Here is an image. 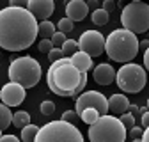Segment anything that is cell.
Listing matches in <instances>:
<instances>
[{"instance_id":"35","label":"cell","mask_w":149,"mask_h":142,"mask_svg":"<svg viewBox=\"0 0 149 142\" xmlns=\"http://www.w3.org/2000/svg\"><path fill=\"white\" fill-rule=\"evenodd\" d=\"M144 69L149 71V48L144 52Z\"/></svg>"},{"instance_id":"36","label":"cell","mask_w":149,"mask_h":142,"mask_svg":"<svg viewBox=\"0 0 149 142\" xmlns=\"http://www.w3.org/2000/svg\"><path fill=\"white\" fill-rule=\"evenodd\" d=\"M128 112H130V114H132V116L135 117L137 114H140V109H139L137 105H130V109H128Z\"/></svg>"},{"instance_id":"17","label":"cell","mask_w":149,"mask_h":142,"mask_svg":"<svg viewBox=\"0 0 149 142\" xmlns=\"http://www.w3.org/2000/svg\"><path fill=\"white\" fill-rule=\"evenodd\" d=\"M9 124H13V112L9 110V106L0 103V130L9 128Z\"/></svg>"},{"instance_id":"23","label":"cell","mask_w":149,"mask_h":142,"mask_svg":"<svg viewBox=\"0 0 149 142\" xmlns=\"http://www.w3.org/2000/svg\"><path fill=\"white\" fill-rule=\"evenodd\" d=\"M62 53H64V57H73L74 55V53H77L78 52V41L77 39H66V43L62 45Z\"/></svg>"},{"instance_id":"6","label":"cell","mask_w":149,"mask_h":142,"mask_svg":"<svg viewBox=\"0 0 149 142\" xmlns=\"http://www.w3.org/2000/svg\"><path fill=\"white\" fill-rule=\"evenodd\" d=\"M34 142H84V137L74 124L61 119L41 126Z\"/></svg>"},{"instance_id":"15","label":"cell","mask_w":149,"mask_h":142,"mask_svg":"<svg viewBox=\"0 0 149 142\" xmlns=\"http://www.w3.org/2000/svg\"><path fill=\"white\" fill-rule=\"evenodd\" d=\"M130 105H132V103H130V100L124 94H112L108 98V110L112 114H116V116L126 114L128 109H130Z\"/></svg>"},{"instance_id":"33","label":"cell","mask_w":149,"mask_h":142,"mask_svg":"<svg viewBox=\"0 0 149 142\" xmlns=\"http://www.w3.org/2000/svg\"><path fill=\"white\" fill-rule=\"evenodd\" d=\"M0 142H20V139H18L16 135H2Z\"/></svg>"},{"instance_id":"40","label":"cell","mask_w":149,"mask_h":142,"mask_svg":"<svg viewBox=\"0 0 149 142\" xmlns=\"http://www.w3.org/2000/svg\"><path fill=\"white\" fill-rule=\"evenodd\" d=\"M140 48L147 50V48H149V39H144V41H140V43H139V50H140Z\"/></svg>"},{"instance_id":"24","label":"cell","mask_w":149,"mask_h":142,"mask_svg":"<svg viewBox=\"0 0 149 142\" xmlns=\"http://www.w3.org/2000/svg\"><path fill=\"white\" fill-rule=\"evenodd\" d=\"M57 29L62 34H69V32L74 30V23L69 20V18H62V20H59V23H57Z\"/></svg>"},{"instance_id":"38","label":"cell","mask_w":149,"mask_h":142,"mask_svg":"<svg viewBox=\"0 0 149 142\" xmlns=\"http://www.w3.org/2000/svg\"><path fill=\"white\" fill-rule=\"evenodd\" d=\"M87 6H89V9H100V2L98 0H91V2H87Z\"/></svg>"},{"instance_id":"7","label":"cell","mask_w":149,"mask_h":142,"mask_svg":"<svg viewBox=\"0 0 149 142\" xmlns=\"http://www.w3.org/2000/svg\"><path fill=\"white\" fill-rule=\"evenodd\" d=\"M123 29L132 34H144L149 30V4L146 2H130L121 13Z\"/></svg>"},{"instance_id":"13","label":"cell","mask_w":149,"mask_h":142,"mask_svg":"<svg viewBox=\"0 0 149 142\" xmlns=\"http://www.w3.org/2000/svg\"><path fill=\"white\" fill-rule=\"evenodd\" d=\"M87 14H89V6L84 0H71L66 4V18H69L73 23L85 20Z\"/></svg>"},{"instance_id":"14","label":"cell","mask_w":149,"mask_h":142,"mask_svg":"<svg viewBox=\"0 0 149 142\" xmlns=\"http://www.w3.org/2000/svg\"><path fill=\"white\" fill-rule=\"evenodd\" d=\"M116 75L117 71L112 68L110 64L103 62V64H98L92 71V77H94V82L100 84V85H110L112 82L116 80Z\"/></svg>"},{"instance_id":"8","label":"cell","mask_w":149,"mask_h":142,"mask_svg":"<svg viewBox=\"0 0 149 142\" xmlns=\"http://www.w3.org/2000/svg\"><path fill=\"white\" fill-rule=\"evenodd\" d=\"M116 82H117V87L121 91H124L128 94H137L146 87V82H147L146 69L135 62L123 64L121 69H117Z\"/></svg>"},{"instance_id":"2","label":"cell","mask_w":149,"mask_h":142,"mask_svg":"<svg viewBox=\"0 0 149 142\" xmlns=\"http://www.w3.org/2000/svg\"><path fill=\"white\" fill-rule=\"evenodd\" d=\"M80 78H82V71L74 68L68 57H64L57 62H52L48 73H46L48 89L53 94L62 96V98L74 96V91H77V87L80 84Z\"/></svg>"},{"instance_id":"3","label":"cell","mask_w":149,"mask_h":142,"mask_svg":"<svg viewBox=\"0 0 149 142\" xmlns=\"http://www.w3.org/2000/svg\"><path fill=\"white\" fill-rule=\"evenodd\" d=\"M139 39L126 29H116L105 38V53L114 61L121 64L132 62L139 53Z\"/></svg>"},{"instance_id":"22","label":"cell","mask_w":149,"mask_h":142,"mask_svg":"<svg viewBox=\"0 0 149 142\" xmlns=\"http://www.w3.org/2000/svg\"><path fill=\"white\" fill-rule=\"evenodd\" d=\"M78 117H80L85 124H89V126H91V124H94L101 116H100V112H98V110H94V109H85L82 114H78Z\"/></svg>"},{"instance_id":"25","label":"cell","mask_w":149,"mask_h":142,"mask_svg":"<svg viewBox=\"0 0 149 142\" xmlns=\"http://www.w3.org/2000/svg\"><path fill=\"white\" fill-rule=\"evenodd\" d=\"M119 119H121V123L124 124V128H126V130H132V128L135 126V117L130 114V112H126V114L119 116Z\"/></svg>"},{"instance_id":"44","label":"cell","mask_w":149,"mask_h":142,"mask_svg":"<svg viewBox=\"0 0 149 142\" xmlns=\"http://www.w3.org/2000/svg\"><path fill=\"white\" fill-rule=\"evenodd\" d=\"M2 135H4V133H2V130H0V139H2Z\"/></svg>"},{"instance_id":"32","label":"cell","mask_w":149,"mask_h":142,"mask_svg":"<svg viewBox=\"0 0 149 142\" xmlns=\"http://www.w3.org/2000/svg\"><path fill=\"white\" fill-rule=\"evenodd\" d=\"M142 133H144V128H139V126H133L132 130H130V137H132L133 140L135 139H142Z\"/></svg>"},{"instance_id":"12","label":"cell","mask_w":149,"mask_h":142,"mask_svg":"<svg viewBox=\"0 0 149 142\" xmlns=\"http://www.w3.org/2000/svg\"><path fill=\"white\" fill-rule=\"evenodd\" d=\"M27 11L39 22H46L55 11L53 0H29L27 2Z\"/></svg>"},{"instance_id":"34","label":"cell","mask_w":149,"mask_h":142,"mask_svg":"<svg viewBox=\"0 0 149 142\" xmlns=\"http://www.w3.org/2000/svg\"><path fill=\"white\" fill-rule=\"evenodd\" d=\"M9 6L11 7H25L27 9V2H23V0H11Z\"/></svg>"},{"instance_id":"37","label":"cell","mask_w":149,"mask_h":142,"mask_svg":"<svg viewBox=\"0 0 149 142\" xmlns=\"http://www.w3.org/2000/svg\"><path fill=\"white\" fill-rule=\"evenodd\" d=\"M147 126H149V110L142 114V128H147Z\"/></svg>"},{"instance_id":"21","label":"cell","mask_w":149,"mask_h":142,"mask_svg":"<svg viewBox=\"0 0 149 142\" xmlns=\"http://www.w3.org/2000/svg\"><path fill=\"white\" fill-rule=\"evenodd\" d=\"M55 32H57V30H55V25L50 20L39 23V36H41V39H52V36Z\"/></svg>"},{"instance_id":"18","label":"cell","mask_w":149,"mask_h":142,"mask_svg":"<svg viewBox=\"0 0 149 142\" xmlns=\"http://www.w3.org/2000/svg\"><path fill=\"white\" fill-rule=\"evenodd\" d=\"M13 124L16 128H25L27 124H30V114L29 112H25V110H20V112H16V114H13Z\"/></svg>"},{"instance_id":"30","label":"cell","mask_w":149,"mask_h":142,"mask_svg":"<svg viewBox=\"0 0 149 142\" xmlns=\"http://www.w3.org/2000/svg\"><path fill=\"white\" fill-rule=\"evenodd\" d=\"M62 121H66V123H71V124H74V121L78 119V114L74 112V110H66L64 114H62V117H61Z\"/></svg>"},{"instance_id":"9","label":"cell","mask_w":149,"mask_h":142,"mask_svg":"<svg viewBox=\"0 0 149 142\" xmlns=\"http://www.w3.org/2000/svg\"><path fill=\"white\" fill-rule=\"evenodd\" d=\"M85 109H94L100 112V116L108 114V98L98 91H85L74 101V112L82 114Z\"/></svg>"},{"instance_id":"27","label":"cell","mask_w":149,"mask_h":142,"mask_svg":"<svg viewBox=\"0 0 149 142\" xmlns=\"http://www.w3.org/2000/svg\"><path fill=\"white\" fill-rule=\"evenodd\" d=\"M39 109H41V114H43V116H52V114L55 112V103L46 100V101H43V103H41Z\"/></svg>"},{"instance_id":"39","label":"cell","mask_w":149,"mask_h":142,"mask_svg":"<svg viewBox=\"0 0 149 142\" xmlns=\"http://www.w3.org/2000/svg\"><path fill=\"white\" fill-rule=\"evenodd\" d=\"M142 142H149V126L144 130V133H142V139H140Z\"/></svg>"},{"instance_id":"1","label":"cell","mask_w":149,"mask_h":142,"mask_svg":"<svg viewBox=\"0 0 149 142\" xmlns=\"http://www.w3.org/2000/svg\"><path fill=\"white\" fill-rule=\"evenodd\" d=\"M39 36V23L25 7L0 9V48L22 52L30 48Z\"/></svg>"},{"instance_id":"16","label":"cell","mask_w":149,"mask_h":142,"mask_svg":"<svg viewBox=\"0 0 149 142\" xmlns=\"http://www.w3.org/2000/svg\"><path fill=\"white\" fill-rule=\"evenodd\" d=\"M69 62L77 68L78 71H82V73H87V71L92 68V59L87 55V53H84V52H77L73 57H69Z\"/></svg>"},{"instance_id":"11","label":"cell","mask_w":149,"mask_h":142,"mask_svg":"<svg viewBox=\"0 0 149 142\" xmlns=\"http://www.w3.org/2000/svg\"><path fill=\"white\" fill-rule=\"evenodd\" d=\"M27 89L22 87V85H18L14 82H9L2 87V91H0V100H2L4 105H7L9 109L11 106H18V105H22L25 96H27Z\"/></svg>"},{"instance_id":"43","label":"cell","mask_w":149,"mask_h":142,"mask_svg":"<svg viewBox=\"0 0 149 142\" xmlns=\"http://www.w3.org/2000/svg\"><path fill=\"white\" fill-rule=\"evenodd\" d=\"M133 142H142V140H140V139H135V140H133Z\"/></svg>"},{"instance_id":"4","label":"cell","mask_w":149,"mask_h":142,"mask_svg":"<svg viewBox=\"0 0 149 142\" xmlns=\"http://www.w3.org/2000/svg\"><path fill=\"white\" fill-rule=\"evenodd\" d=\"M9 80L22 85L25 89H32L39 84L43 69L41 64L37 62L34 57H16L11 64H9Z\"/></svg>"},{"instance_id":"26","label":"cell","mask_w":149,"mask_h":142,"mask_svg":"<svg viewBox=\"0 0 149 142\" xmlns=\"http://www.w3.org/2000/svg\"><path fill=\"white\" fill-rule=\"evenodd\" d=\"M52 43H53V48H62V45L66 43V34H62V32L57 30L52 36Z\"/></svg>"},{"instance_id":"41","label":"cell","mask_w":149,"mask_h":142,"mask_svg":"<svg viewBox=\"0 0 149 142\" xmlns=\"http://www.w3.org/2000/svg\"><path fill=\"white\" fill-rule=\"evenodd\" d=\"M139 109H140V114H146L147 112V106H139Z\"/></svg>"},{"instance_id":"29","label":"cell","mask_w":149,"mask_h":142,"mask_svg":"<svg viewBox=\"0 0 149 142\" xmlns=\"http://www.w3.org/2000/svg\"><path fill=\"white\" fill-rule=\"evenodd\" d=\"M37 48H39V52H43V53H50L53 50V43H52V39H41L39 45H37Z\"/></svg>"},{"instance_id":"10","label":"cell","mask_w":149,"mask_h":142,"mask_svg":"<svg viewBox=\"0 0 149 142\" xmlns=\"http://www.w3.org/2000/svg\"><path fill=\"white\" fill-rule=\"evenodd\" d=\"M78 50L92 57H100L105 52V36L98 30H85L78 39Z\"/></svg>"},{"instance_id":"5","label":"cell","mask_w":149,"mask_h":142,"mask_svg":"<svg viewBox=\"0 0 149 142\" xmlns=\"http://www.w3.org/2000/svg\"><path fill=\"white\" fill-rule=\"evenodd\" d=\"M89 140L91 142H124L126 128L119 117L107 114V116H101L94 124H91Z\"/></svg>"},{"instance_id":"31","label":"cell","mask_w":149,"mask_h":142,"mask_svg":"<svg viewBox=\"0 0 149 142\" xmlns=\"http://www.w3.org/2000/svg\"><path fill=\"white\" fill-rule=\"evenodd\" d=\"M101 9H103V11H107V13L110 14L112 11L116 9V2H114V0H103V4H101Z\"/></svg>"},{"instance_id":"20","label":"cell","mask_w":149,"mask_h":142,"mask_svg":"<svg viewBox=\"0 0 149 142\" xmlns=\"http://www.w3.org/2000/svg\"><path fill=\"white\" fill-rule=\"evenodd\" d=\"M91 20H92V23H94V25H100V27H101V25H107V23H108L110 14L100 7V9H96V11H92Z\"/></svg>"},{"instance_id":"28","label":"cell","mask_w":149,"mask_h":142,"mask_svg":"<svg viewBox=\"0 0 149 142\" xmlns=\"http://www.w3.org/2000/svg\"><path fill=\"white\" fill-rule=\"evenodd\" d=\"M61 59H64V53H62L61 48H53V50L48 53V61H50V64H52V62H57V61H61Z\"/></svg>"},{"instance_id":"19","label":"cell","mask_w":149,"mask_h":142,"mask_svg":"<svg viewBox=\"0 0 149 142\" xmlns=\"http://www.w3.org/2000/svg\"><path fill=\"white\" fill-rule=\"evenodd\" d=\"M37 132H39V126L36 124H27L25 128H22V142H34L37 137Z\"/></svg>"},{"instance_id":"42","label":"cell","mask_w":149,"mask_h":142,"mask_svg":"<svg viewBox=\"0 0 149 142\" xmlns=\"http://www.w3.org/2000/svg\"><path fill=\"white\" fill-rule=\"evenodd\" d=\"M146 106H147V110H149V98H147V105H146Z\"/></svg>"}]
</instances>
